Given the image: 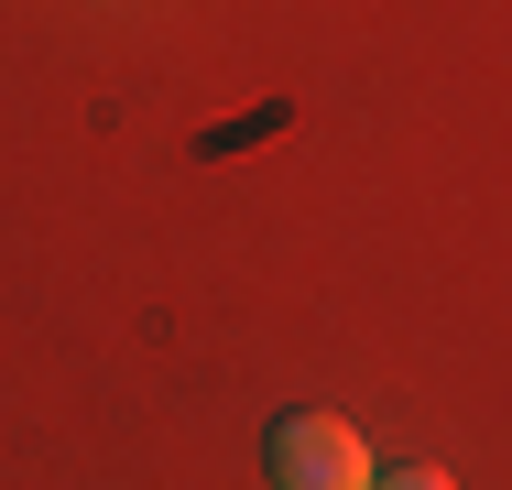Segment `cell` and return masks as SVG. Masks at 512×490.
<instances>
[{"instance_id": "7a4b0ae2", "label": "cell", "mask_w": 512, "mask_h": 490, "mask_svg": "<svg viewBox=\"0 0 512 490\" xmlns=\"http://www.w3.org/2000/svg\"><path fill=\"white\" fill-rule=\"evenodd\" d=\"M371 490H458L447 469H371Z\"/></svg>"}, {"instance_id": "6da1fadb", "label": "cell", "mask_w": 512, "mask_h": 490, "mask_svg": "<svg viewBox=\"0 0 512 490\" xmlns=\"http://www.w3.org/2000/svg\"><path fill=\"white\" fill-rule=\"evenodd\" d=\"M262 469L273 490H371V436L349 414H284L262 436Z\"/></svg>"}]
</instances>
